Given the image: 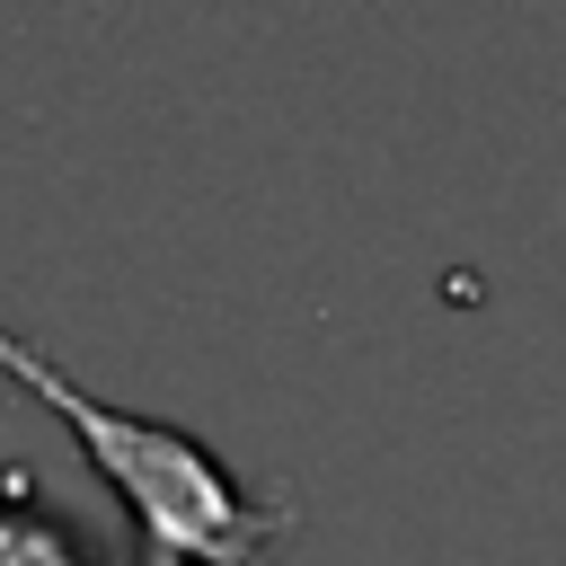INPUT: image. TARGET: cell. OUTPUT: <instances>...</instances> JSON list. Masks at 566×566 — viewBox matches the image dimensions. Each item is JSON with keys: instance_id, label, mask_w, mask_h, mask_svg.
Segmentation results:
<instances>
[{"instance_id": "2", "label": "cell", "mask_w": 566, "mask_h": 566, "mask_svg": "<svg viewBox=\"0 0 566 566\" xmlns=\"http://www.w3.org/2000/svg\"><path fill=\"white\" fill-rule=\"evenodd\" d=\"M0 566H133V557H115L80 513H62L27 460H0Z\"/></svg>"}, {"instance_id": "1", "label": "cell", "mask_w": 566, "mask_h": 566, "mask_svg": "<svg viewBox=\"0 0 566 566\" xmlns=\"http://www.w3.org/2000/svg\"><path fill=\"white\" fill-rule=\"evenodd\" d=\"M0 380H18L35 407L71 424V442L97 460V478L133 513V566H265L274 539H292V495L248 486L212 442H195L168 416L106 407L88 380H71L44 345H27L0 318Z\"/></svg>"}]
</instances>
